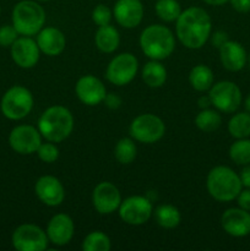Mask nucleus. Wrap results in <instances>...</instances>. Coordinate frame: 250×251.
Segmentation results:
<instances>
[{
	"mask_svg": "<svg viewBox=\"0 0 250 251\" xmlns=\"http://www.w3.org/2000/svg\"><path fill=\"white\" fill-rule=\"evenodd\" d=\"M229 157L235 164L239 166H247L250 164V140L248 139H237L229 147Z\"/></svg>",
	"mask_w": 250,
	"mask_h": 251,
	"instance_id": "31",
	"label": "nucleus"
},
{
	"mask_svg": "<svg viewBox=\"0 0 250 251\" xmlns=\"http://www.w3.org/2000/svg\"><path fill=\"white\" fill-rule=\"evenodd\" d=\"M19 38V32L14 25H4L0 27V46L11 47L14 42Z\"/></svg>",
	"mask_w": 250,
	"mask_h": 251,
	"instance_id": "34",
	"label": "nucleus"
},
{
	"mask_svg": "<svg viewBox=\"0 0 250 251\" xmlns=\"http://www.w3.org/2000/svg\"><path fill=\"white\" fill-rule=\"evenodd\" d=\"M11 58L17 66L31 69L37 65L41 58V50L34 39L31 37H19L11 47Z\"/></svg>",
	"mask_w": 250,
	"mask_h": 251,
	"instance_id": "14",
	"label": "nucleus"
},
{
	"mask_svg": "<svg viewBox=\"0 0 250 251\" xmlns=\"http://www.w3.org/2000/svg\"><path fill=\"white\" fill-rule=\"evenodd\" d=\"M34 193L37 198L49 207H55L63 203L65 199V189L56 176H43L36 181Z\"/></svg>",
	"mask_w": 250,
	"mask_h": 251,
	"instance_id": "15",
	"label": "nucleus"
},
{
	"mask_svg": "<svg viewBox=\"0 0 250 251\" xmlns=\"http://www.w3.org/2000/svg\"><path fill=\"white\" fill-rule=\"evenodd\" d=\"M221 226L230 237H247L250 234V212L240 207L228 208L221 217Z\"/></svg>",
	"mask_w": 250,
	"mask_h": 251,
	"instance_id": "18",
	"label": "nucleus"
},
{
	"mask_svg": "<svg viewBox=\"0 0 250 251\" xmlns=\"http://www.w3.org/2000/svg\"><path fill=\"white\" fill-rule=\"evenodd\" d=\"M144 5L140 0H118L113 9V16L124 28H135L144 19Z\"/></svg>",
	"mask_w": 250,
	"mask_h": 251,
	"instance_id": "17",
	"label": "nucleus"
},
{
	"mask_svg": "<svg viewBox=\"0 0 250 251\" xmlns=\"http://www.w3.org/2000/svg\"><path fill=\"white\" fill-rule=\"evenodd\" d=\"M140 48L151 60H164L173 54L175 38L171 29L163 25H150L140 36Z\"/></svg>",
	"mask_w": 250,
	"mask_h": 251,
	"instance_id": "3",
	"label": "nucleus"
},
{
	"mask_svg": "<svg viewBox=\"0 0 250 251\" xmlns=\"http://www.w3.org/2000/svg\"><path fill=\"white\" fill-rule=\"evenodd\" d=\"M46 11L37 0H22L12 9V25L21 36H36L46 25Z\"/></svg>",
	"mask_w": 250,
	"mask_h": 251,
	"instance_id": "5",
	"label": "nucleus"
},
{
	"mask_svg": "<svg viewBox=\"0 0 250 251\" xmlns=\"http://www.w3.org/2000/svg\"><path fill=\"white\" fill-rule=\"evenodd\" d=\"M212 32V20L206 10L190 6L181 11L175 21V33L188 49L202 48Z\"/></svg>",
	"mask_w": 250,
	"mask_h": 251,
	"instance_id": "1",
	"label": "nucleus"
},
{
	"mask_svg": "<svg viewBox=\"0 0 250 251\" xmlns=\"http://www.w3.org/2000/svg\"><path fill=\"white\" fill-rule=\"evenodd\" d=\"M75 92L78 100L90 107L102 103L107 95L104 83L92 75H86L78 78L75 86Z\"/></svg>",
	"mask_w": 250,
	"mask_h": 251,
	"instance_id": "16",
	"label": "nucleus"
},
{
	"mask_svg": "<svg viewBox=\"0 0 250 251\" xmlns=\"http://www.w3.org/2000/svg\"><path fill=\"white\" fill-rule=\"evenodd\" d=\"M37 1H49V0H37Z\"/></svg>",
	"mask_w": 250,
	"mask_h": 251,
	"instance_id": "44",
	"label": "nucleus"
},
{
	"mask_svg": "<svg viewBox=\"0 0 250 251\" xmlns=\"http://www.w3.org/2000/svg\"><path fill=\"white\" fill-rule=\"evenodd\" d=\"M37 154L44 163H54L59 158V149L56 145H54V142L48 141L46 144L42 142L39 149L37 150Z\"/></svg>",
	"mask_w": 250,
	"mask_h": 251,
	"instance_id": "32",
	"label": "nucleus"
},
{
	"mask_svg": "<svg viewBox=\"0 0 250 251\" xmlns=\"http://www.w3.org/2000/svg\"><path fill=\"white\" fill-rule=\"evenodd\" d=\"M103 102L105 103L108 108L110 109H118L122 105V98L117 95V93H107L105 95V98Z\"/></svg>",
	"mask_w": 250,
	"mask_h": 251,
	"instance_id": "36",
	"label": "nucleus"
},
{
	"mask_svg": "<svg viewBox=\"0 0 250 251\" xmlns=\"http://www.w3.org/2000/svg\"><path fill=\"white\" fill-rule=\"evenodd\" d=\"M237 202L240 208L250 212V189L247 188L245 190H242L239 195L237 196Z\"/></svg>",
	"mask_w": 250,
	"mask_h": 251,
	"instance_id": "35",
	"label": "nucleus"
},
{
	"mask_svg": "<svg viewBox=\"0 0 250 251\" xmlns=\"http://www.w3.org/2000/svg\"><path fill=\"white\" fill-rule=\"evenodd\" d=\"M139 70L137 58L131 53H122L109 61L105 77L115 86H125L131 82Z\"/></svg>",
	"mask_w": 250,
	"mask_h": 251,
	"instance_id": "10",
	"label": "nucleus"
},
{
	"mask_svg": "<svg viewBox=\"0 0 250 251\" xmlns=\"http://www.w3.org/2000/svg\"><path fill=\"white\" fill-rule=\"evenodd\" d=\"M130 136L142 144H154L166 134V125L157 115L146 113L140 114L130 124Z\"/></svg>",
	"mask_w": 250,
	"mask_h": 251,
	"instance_id": "7",
	"label": "nucleus"
},
{
	"mask_svg": "<svg viewBox=\"0 0 250 251\" xmlns=\"http://www.w3.org/2000/svg\"><path fill=\"white\" fill-rule=\"evenodd\" d=\"M33 95L24 86H12L4 93L0 109L5 118L10 120H21L31 113L33 108Z\"/></svg>",
	"mask_w": 250,
	"mask_h": 251,
	"instance_id": "6",
	"label": "nucleus"
},
{
	"mask_svg": "<svg viewBox=\"0 0 250 251\" xmlns=\"http://www.w3.org/2000/svg\"><path fill=\"white\" fill-rule=\"evenodd\" d=\"M47 235L51 244L64 247L71 242L75 233L73 218L66 213H56L50 218L47 226Z\"/></svg>",
	"mask_w": 250,
	"mask_h": 251,
	"instance_id": "19",
	"label": "nucleus"
},
{
	"mask_svg": "<svg viewBox=\"0 0 250 251\" xmlns=\"http://www.w3.org/2000/svg\"><path fill=\"white\" fill-rule=\"evenodd\" d=\"M228 132L234 139H247L250 136V113H237L228 122Z\"/></svg>",
	"mask_w": 250,
	"mask_h": 251,
	"instance_id": "26",
	"label": "nucleus"
},
{
	"mask_svg": "<svg viewBox=\"0 0 250 251\" xmlns=\"http://www.w3.org/2000/svg\"><path fill=\"white\" fill-rule=\"evenodd\" d=\"M113 11L104 4H98L92 11V21L100 26H105L109 25L112 21Z\"/></svg>",
	"mask_w": 250,
	"mask_h": 251,
	"instance_id": "33",
	"label": "nucleus"
},
{
	"mask_svg": "<svg viewBox=\"0 0 250 251\" xmlns=\"http://www.w3.org/2000/svg\"><path fill=\"white\" fill-rule=\"evenodd\" d=\"M202 1L208 5H212V6H221V5L227 4L229 0H202Z\"/></svg>",
	"mask_w": 250,
	"mask_h": 251,
	"instance_id": "41",
	"label": "nucleus"
},
{
	"mask_svg": "<svg viewBox=\"0 0 250 251\" xmlns=\"http://www.w3.org/2000/svg\"><path fill=\"white\" fill-rule=\"evenodd\" d=\"M137 149L134 140L130 137H123L114 147V157L120 164H130L136 158Z\"/></svg>",
	"mask_w": 250,
	"mask_h": 251,
	"instance_id": "28",
	"label": "nucleus"
},
{
	"mask_svg": "<svg viewBox=\"0 0 250 251\" xmlns=\"http://www.w3.org/2000/svg\"><path fill=\"white\" fill-rule=\"evenodd\" d=\"M233 9L240 14L250 11V0H229Z\"/></svg>",
	"mask_w": 250,
	"mask_h": 251,
	"instance_id": "38",
	"label": "nucleus"
},
{
	"mask_svg": "<svg viewBox=\"0 0 250 251\" xmlns=\"http://www.w3.org/2000/svg\"><path fill=\"white\" fill-rule=\"evenodd\" d=\"M213 80H215V76H213L212 70L203 64L194 66L189 73V83L194 90L199 92H205L210 90L213 85Z\"/></svg>",
	"mask_w": 250,
	"mask_h": 251,
	"instance_id": "24",
	"label": "nucleus"
},
{
	"mask_svg": "<svg viewBox=\"0 0 250 251\" xmlns=\"http://www.w3.org/2000/svg\"><path fill=\"white\" fill-rule=\"evenodd\" d=\"M222 124V118L218 112L213 109H201V112L196 115L195 125L198 129L205 132L216 131Z\"/></svg>",
	"mask_w": 250,
	"mask_h": 251,
	"instance_id": "27",
	"label": "nucleus"
},
{
	"mask_svg": "<svg viewBox=\"0 0 250 251\" xmlns=\"http://www.w3.org/2000/svg\"><path fill=\"white\" fill-rule=\"evenodd\" d=\"M220 50V60L223 68L232 73H237L244 69L248 61V54L244 47L235 41H227Z\"/></svg>",
	"mask_w": 250,
	"mask_h": 251,
	"instance_id": "20",
	"label": "nucleus"
},
{
	"mask_svg": "<svg viewBox=\"0 0 250 251\" xmlns=\"http://www.w3.org/2000/svg\"><path fill=\"white\" fill-rule=\"evenodd\" d=\"M153 213L157 225L166 229H173L178 227L181 221L180 212L173 205H159Z\"/></svg>",
	"mask_w": 250,
	"mask_h": 251,
	"instance_id": "25",
	"label": "nucleus"
},
{
	"mask_svg": "<svg viewBox=\"0 0 250 251\" xmlns=\"http://www.w3.org/2000/svg\"><path fill=\"white\" fill-rule=\"evenodd\" d=\"M154 11L162 21L173 22L176 21L183 10L176 0H157Z\"/></svg>",
	"mask_w": 250,
	"mask_h": 251,
	"instance_id": "29",
	"label": "nucleus"
},
{
	"mask_svg": "<svg viewBox=\"0 0 250 251\" xmlns=\"http://www.w3.org/2000/svg\"><path fill=\"white\" fill-rule=\"evenodd\" d=\"M198 104H199V107L201 108V109H206V108L210 107L212 103H211L210 97H208V95H207V96H201V97L199 98V100H198Z\"/></svg>",
	"mask_w": 250,
	"mask_h": 251,
	"instance_id": "40",
	"label": "nucleus"
},
{
	"mask_svg": "<svg viewBox=\"0 0 250 251\" xmlns=\"http://www.w3.org/2000/svg\"><path fill=\"white\" fill-rule=\"evenodd\" d=\"M39 50L48 56L60 55L66 47V38L60 29L55 27H43L37 33Z\"/></svg>",
	"mask_w": 250,
	"mask_h": 251,
	"instance_id": "21",
	"label": "nucleus"
},
{
	"mask_svg": "<svg viewBox=\"0 0 250 251\" xmlns=\"http://www.w3.org/2000/svg\"><path fill=\"white\" fill-rule=\"evenodd\" d=\"M95 43L102 53H113L117 50L120 44L119 32L115 27L110 26V24L105 25V26H100L95 34Z\"/></svg>",
	"mask_w": 250,
	"mask_h": 251,
	"instance_id": "22",
	"label": "nucleus"
},
{
	"mask_svg": "<svg viewBox=\"0 0 250 251\" xmlns=\"http://www.w3.org/2000/svg\"><path fill=\"white\" fill-rule=\"evenodd\" d=\"M11 242L17 251H43L49 244L47 232L31 223L19 226L12 233Z\"/></svg>",
	"mask_w": 250,
	"mask_h": 251,
	"instance_id": "9",
	"label": "nucleus"
},
{
	"mask_svg": "<svg viewBox=\"0 0 250 251\" xmlns=\"http://www.w3.org/2000/svg\"><path fill=\"white\" fill-rule=\"evenodd\" d=\"M141 76L149 87H162L167 81V69L159 60H150L145 64Z\"/></svg>",
	"mask_w": 250,
	"mask_h": 251,
	"instance_id": "23",
	"label": "nucleus"
},
{
	"mask_svg": "<svg viewBox=\"0 0 250 251\" xmlns=\"http://www.w3.org/2000/svg\"><path fill=\"white\" fill-rule=\"evenodd\" d=\"M240 181H242V185L244 188H249L250 189V164H247L244 166V168L242 169L239 174Z\"/></svg>",
	"mask_w": 250,
	"mask_h": 251,
	"instance_id": "39",
	"label": "nucleus"
},
{
	"mask_svg": "<svg viewBox=\"0 0 250 251\" xmlns=\"http://www.w3.org/2000/svg\"><path fill=\"white\" fill-rule=\"evenodd\" d=\"M244 107H245V110H247L248 113H250V93H249V95H248V97L245 98Z\"/></svg>",
	"mask_w": 250,
	"mask_h": 251,
	"instance_id": "42",
	"label": "nucleus"
},
{
	"mask_svg": "<svg viewBox=\"0 0 250 251\" xmlns=\"http://www.w3.org/2000/svg\"><path fill=\"white\" fill-rule=\"evenodd\" d=\"M39 132L47 141L59 144L71 135L74 130V117L63 105H53L44 110L38 119Z\"/></svg>",
	"mask_w": 250,
	"mask_h": 251,
	"instance_id": "2",
	"label": "nucleus"
},
{
	"mask_svg": "<svg viewBox=\"0 0 250 251\" xmlns=\"http://www.w3.org/2000/svg\"><path fill=\"white\" fill-rule=\"evenodd\" d=\"M92 203L100 215H112L122 203L119 189L110 181H102L93 189Z\"/></svg>",
	"mask_w": 250,
	"mask_h": 251,
	"instance_id": "13",
	"label": "nucleus"
},
{
	"mask_svg": "<svg viewBox=\"0 0 250 251\" xmlns=\"http://www.w3.org/2000/svg\"><path fill=\"white\" fill-rule=\"evenodd\" d=\"M248 61H249V65H250V54H249V56H248Z\"/></svg>",
	"mask_w": 250,
	"mask_h": 251,
	"instance_id": "43",
	"label": "nucleus"
},
{
	"mask_svg": "<svg viewBox=\"0 0 250 251\" xmlns=\"http://www.w3.org/2000/svg\"><path fill=\"white\" fill-rule=\"evenodd\" d=\"M210 37H211V43H212V46L216 47V48H221L225 42L229 41V39H228V34L223 31L215 32V33L211 34Z\"/></svg>",
	"mask_w": 250,
	"mask_h": 251,
	"instance_id": "37",
	"label": "nucleus"
},
{
	"mask_svg": "<svg viewBox=\"0 0 250 251\" xmlns=\"http://www.w3.org/2000/svg\"><path fill=\"white\" fill-rule=\"evenodd\" d=\"M112 248L109 237L100 230H95L86 235L82 242L83 251H109Z\"/></svg>",
	"mask_w": 250,
	"mask_h": 251,
	"instance_id": "30",
	"label": "nucleus"
},
{
	"mask_svg": "<svg viewBox=\"0 0 250 251\" xmlns=\"http://www.w3.org/2000/svg\"><path fill=\"white\" fill-rule=\"evenodd\" d=\"M41 144V132L32 125H17L9 135L10 147L20 154L36 153Z\"/></svg>",
	"mask_w": 250,
	"mask_h": 251,
	"instance_id": "12",
	"label": "nucleus"
},
{
	"mask_svg": "<svg viewBox=\"0 0 250 251\" xmlns=\"http://www.w3.org/2000/svg\"><path fill=\"white\" fill-rule=\"evenodd\" d=\"M118 210L123 222L130 226L145 225L153 213L152 202L145 196H130L125 199Z\"/></svg>",
	"mask_w": 250,
	"mask_h": 251,
	"instance_id": "11",
	"label": "nucleus"
},
{
	"mask_svg": "<svg viewBox=\"0 0 250 251\" xmlns=\"http://www.w3.org/2000/svg\"><path fill=\"white\" fill-rule=\"evenodd\" d=\"M0 14H1V5H0Z\"/></svg>",
	"mask_w": 250,
	"mask_h": 251,
	"instance_id": "45",
	"label": "nucleus"
},
{
	"mask_svg": "<svg viewBox=\"0 0 250 251\" xmlns=\"http://www.w3.org/2000/svg\"><path fill=\"white\" fill-rule=\"evenodd\" d=\"M208 97L216 109L222 113H234L242 104V91L232 81H220L208 90Z\"/></svg>",
	"mask_w": 250,
	"mask_h": 251,
	"instance_id": "8",
	"label": "nucleus"
},
{
	"mask_svg": "<svg viewBox=\"0 0 250 251\" xmlns=\"http://www.w3.org/2000/svg\"><path fill=\"white\" fill-rule=\"evenodd\" d=\"M206 188L211 198L220 202H229L237 199L243 185L239 174L225 166H217L211 169L206 179Z\"/></svg>",
	"mask_w": 250,
	"mask_h": 251,
	"instance_id": "4",
	"label": "nucleus"
}]
</instances>
